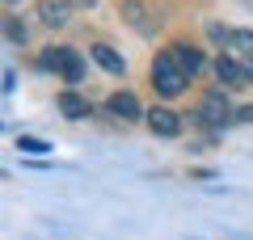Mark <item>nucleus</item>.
Here are the masks:
<instances>
[{
  "mask_svg": "<svg viewBox=\"0 0 253 240\" xmlns=\"http://www.w3.org/2000/svg\"><path fill=\"white\" fill-rule=\"evenodd\" d=\"M59 114L63 118H84V114H89V101H84L76 89H63L59 93Z\"/></svg>",
  "mask_w": 253,
  "mask_h": 240,
  "instance_id": "nucleus-9",
  "label": "nucleus"
},
{
  "mask_svg": "<svg viewBox=\"0 0 253 240\" xmlns=\"http://www.w3.org/2000/svg\"><path fill=\"white\" fill-rule=\"evenodd\" d=\"M215 76L224 80L228 89H241L245 80H249V76H245V63H236V59H228V55H219V59H215Z\"/></svg>",
  "mask_w": 253,
  "mask_h": 240,
  "instance_id": "nucleus-4",
  "label": "nucleus"
},
{
  "mask_svg": "<svg viewBox=\"0 0 253 240\" xmlns=\"http://www.w3.org/2000/svg\"><path fill=\"white\" fill-rule=\"evenodd\" d=\"M199 118H203L207 126H224L228 118H236V114H232V106H228V97H224V93H219V89H211L207 97H203V106H199Z\"/></svg>",
  "mask_w": 253,
  "mask_h": 240,
  "instance_id": "nucleus-3",
  "label": "nucleus"
},
{
  "mask_svg": "<svg viewBox=\"0 0 253 240\" xmlns=\"http://www.w3.org/2000/svg\"><path fill=\"white\" fill-rule=\"evenodd\" d=\"M207 34H211V42H219V46L232 42V30H228V26H207Z\"/></svg>",
  "mask_w": 253,
  "mask_h": 240,
  "instance_id": "nucleus-14",
  "label": "nucleus"
},
{
  "mask_svg": "<svg viewBox=\"0 0 253 240\" xmlns=\"http://www.w3.org/2000/svg\"><path fill=\"white\" fill-rule=\"evenodd\" d=\"M236 122H253V106H241V110H236Z\"/></svg>",
  "mask_w": 253,
  "mask_h": 240,
  "instance_id": "nucleus-15",
  "label": "nucleus"
},
{
  "mask_svg": "<svg viewBox=\"0 0 253 240\" xmlns=\"http://www.w3.org/2000/svg\"><path fill=\"white\" fill-rule=\"evenodd\" d=\"M17 148H21V152H51V143L34 139V135H21V139H17Z\"/></svg>",
  "mask_w": 253,
  "mask_h": 240,
  "instance_id": "nucleus-13",
  "label": "nucleus"
},
{
  "mask_svg": "<svg viewBox=\"0 0 253 240\" xmlns=\"http://www.w3.org/2000/svg\"><path fill=\"white\" fill-rule=\"evenodd\" d=\"M148 126H152L156 135H165V139L181 135V118L173 114V110H152V114H148Z\"/></svg>",
  "mask_w": 253,
  "mask_h": 240,
  "instance_id": "nucleus-5",
  "label": "nucleus"
},
{
  "mask_svg": "<svg viewBox=\"0 0 253 240\" xmlns=\"http://www.w3.org/2000/svg\"><path fill=\"white\" fill-rule=\"evenodd\" d=\"M169 51H173V59L181 63V72H186V76H194V72L203 68V51H199V46H190V42H173Z\"/></svg>",
  "mask_w": 253,
  "mask_h": 240,
  "instance_id": "nucleus-7",
  "label": "nucleus"
},
{
  "mask_svg": "<svg viewBox=\"0 0 253 240\" xmlns=\"http://www.w3.org/2000/svg\"><path fill=\"white\" fill-rule=\"evenodd\" d=\"M38 17H42L46 26H68V4H63V0H42V4H38Z\"/></svg>",
  "mask_w": 253,
  "mask_h": 240,
  "instance_id": "nucleus-10",
  "label": "nucleus"
},
{
  "mask_svg": "<svg viewBox=\"0 0 253 240\" xmlns=\"http://www.w3.org/2000/svg\"><path fill=\"white\" fill-rule=\"evenodd\" d=\"M232 46L245 55H253V30H232Z\"/></svg>",
  "mask_w": 253,
  "mask_h": 240,
  "instance_id": "nucleus-12",
  "label": "nucleus"
},
{
  "mask_svg": "<svg viewBox=\"0 0 253 240\" xmlns=\"http://www.w3.org/2000/svg\"><path fill=\"white\" fill-rule=\"evenodd\" d=\"M4 38H9V42H17V46L30 38V34H26V26H21V17H4Z\"/></svg>",
  "mask_w": 253,
  "mask_h": 240,
  "instance_id": "nucleus-11",
  "label": "nucleus"
},
{
  "mask_svg": "<svg viewBox=\"0 0 253 240\" xmlns=\"http://www.w3.org/2000/svg\"><path fill=\"white\" fill-rule=\"evenodd\" d=\"M106 106H110V114H114V118H126V122H135V118L144 114V110H139V101H135V93H114Z\"/></svg>",
  "mask_w": 253,
  "mask_h": 240,
  "instance_id": "nucleus-6",
  "label": "nucleus"
},
{
  "mask_svg": "<svg viewBox=\"0 0 253 240\" xmlns=\"http://www.w3.org/2000/svg\"><path fill=\"white\" fill-rule=\"evenodd\" d=\"M245 76L253 80V55H245Z\"/></svg>",
  "mask_w": 253,
  "mask_h": 240,
  "instance_id": "nucleus-16",
  "label": "nucleus"
},
{
  "mask_svg": "<svg viewBox=\"0 0 253 240\" xmlns=\"http://www.w3.org/2000/svg\"><path fill=\"white\" fill-rule=\"evenodd\" d=\"M4 4H17V0H4Z\"/></svg>",
  "mask_w": 253,
  "mask_h": 240,
  "instance_id": "nucleus-17",
  "label": "nucleus"
},
{
  "mask_svg": "<svg viewBox=\"0 0 253 240\" xmlns=\"http://www.w3.org/2000/svg\"><path fill=\"white\" fill-rule=\"evenodd\" d=\"M42 68L59 72L68 84H81L84 80V55H76L72 46H51V51H42Z\"/></svg>",
  "mask_w": 253,
  "mask_h": 240,
  "instance_id": "nucleus-2",
  "label": "nucleus"
},
{
  "mask_svg": "<svg viewBox=\"0 0 253 240\" xmlns=\"http://www.w3.org/2000/svg\"><path fill=\"white\" fill-rule=\"evenodd\" d=\"M190 84V76L181 72V63L173 59V51H161L152 59V89L161 93V97H181Z\"/></svg>",
  "mask_w": 253,
  "mask_h": 240,
  "instance_id": "nucleus-1",
  "label": "nucleus"
},
{
  "mask_svg": "<svg viewBox=\"0 0 253 240\" xmlns=\"http://www.w3.org/2000/svg\"><path fill=\"white\" fill-rule=\"evenodd\" d=\"M89 55H93V59H97V68L114 72V76H123V72H126V59H123V55L114 51V46H106V42H97V46H93Z\"/></svg>",
  "mask_w": 253,
  "mask_h": 240,
  "instance_id": "nucleus-8",
  "label": "nucleus"
}]
</instances>
